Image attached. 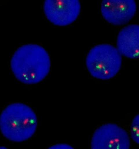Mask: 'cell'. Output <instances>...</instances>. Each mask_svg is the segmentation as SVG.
Here are the masks:
<instances>
[{
  "label": "cell",
  "instance_id": "obj_10",
  "mask_svg": "<svg viewBox=\"0 0 139 149\" xmlns=\"http://www.w3.org/2000/svg\"><path fill=\"white\" fill-rule=\"evenodd\" d=\"M7 148L4 146H0V149H7Z\"/></svg>",
  "mask_w": 139,
  "mask_h": 149
},
{
  "label": "cell",
  "instance_id": "obj_5",
  "mask_svg": "<svg viewBox=\"0 0 139 149\" xmlns=\"http://www.w3.org/2000/svg\"><path fill=\"white\" fill-rule=\"evenodd\" d=\"M79 0H45L44 13L53 24L64 26L74 22L81 12Z\"/></svg>",
  "mask_w": 139,
  "mask_h": 149
},
{
  "label": "cell",
  "instance_id": "obj_3",
  "mask_svg": "<svg viewBox=\"0 0 139 149\" xmlns=\"http://www.w3.org/2000/svg\"><path fill=\"white\" fill-rule=\"evenodd\" d=\"M122 55L117 49L108 44L93 47L87 55L86 65L96 78L108 80L117 74L121 67Z\"/></svg>",
  "mask_w": 139,
  "mask_h": 149
},
{
  "label": "cell",
  "instance_id": "obj_1",
  "mask_svg": "<svg viewBox=\"0 0 139 149\" xmlns=\"http://www.w3.org/2000/svg\"><path fill=\"white\" fill-rule=\"evenodd\" d=\"M10 66L18 80L26 84H34L47 76L50 70L51 61L43 47L37 44H26L14 53Z\"/></svg>",
  "mask_w": 139,
  "mask_h": 149
},
{
  "label": "cell",
  "instance_id": "obj_4",
  "mask_svg": "<svg viewBox=\"0 0 139 149\" xmlns=\"http://www.w3.org/2000/svg\"><path fill=\"white\" fill-rule=\"evenodd\" d=\"M130 139L128 133L114 123L100 126L94 132L91 142L93 149H128Z\"/></svg>",
  "mask_w": 139,
  "mask_h": 149
},
{
  "label": "cell",
  "instance_id": "obj_2",
  "mask_svg": "<svg viewBox=\"0 0 139 149\" xmlns=\"http://www.w3.org/2000/svg\"><path fill=\"white\" fill-rule=\"evenodd\" d=\"M37 127V118L30 107L21 103L8 105L0 115V130L7 139L21 142L30 138Z\"/></svg>",
  "mask_w": 139,
  "mask_h": 149
},
{
  "label": "cell",
  "instance_id": "obj_9",
  "mask_svg": "<svg viewBox=\"0 0 139 149\" xmlns=\"http://www.w3.org/2000/svg\"><path fill=\"white\" fill-rule=\"evenodd\" d=\"M48 149H73L74 148L70 146L69 145L65 144H59L53 145L52 146L50 147Z\"/></svg>",
  "mask_w": 139,
  "mask_h": 149
},
{
  "label": "cell",
  "instance_id": "obj_7",
  "mask_svg": "<svg viewBox=\"0 0 139 149\" xmlns=\"http://www.w3.org/2000/svg\"><path fill=\"white\" fill-rule=\"evenodd\" d=\"M117 50L125 57L139 58V25H129L123 27L117 36Z\"/></svg>",
  "mask_w": 139,
  "mask_h": 149
},
{
  "label": "cell",
  "instance_id": "obj_8",
  "mask_svg": "<svg viewBox=\"0 0 139 149\" xmlns=\"http://www.w3.org/2000/svg\"><path fill=\"white\" fill-rule=\"evenodd\" d=\"M130 136L133 140L139 144V114L132 121L130 127Z\"/></svg>",
  "mask_w": 139,
  "mask_h": 149
},
{
  "label": "cell",
  "instance_id": "obj_6",
  "mask_svg": "<svg viewBox=\"0 0 139 149\" xmlns=\"http://www.w3.org/2000/svg\"><path fill=\"white\" fill-rule=\"evenodd\" d=\"M103 17L114 25H122L133 18L136 11L135 0H103L100 7Z\"/></svg>",
  "mask_w": 139,
  "mask_h": 149
}]
</instances>
